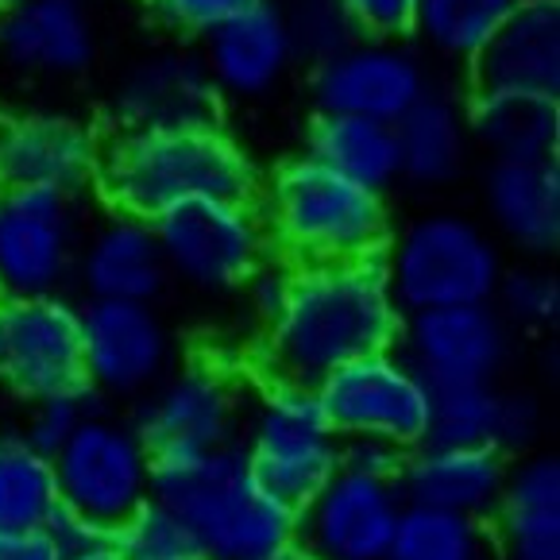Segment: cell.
<instances>
[{
  "mask_svg": "<svg viewBox=\"0 0 560 560\" xmlns=\"http://www.w3.org/2000/svg\"><path fill=\"white\" fill-rule=\"evenodd\" d=\"M402 322L383 256L294 267L244 371L256 387L317 390L345 363L395 348Z\"/></svg>",
  "mask_w": 560,
  "mask_h": 560,
  "instance_id": "cell-1",
  "label": "cell"
},
{
  "mask_svg": "<svg viewBox=\"0 0 560 560\" xmlns=\"http://www.w3.org/2000/svg\"><path fill=\"white\" fill-rule=\"evenodd\" d=\"M256 159L236 136L213 124L182 128H113L101 143L97 198L105 209L155 221L178 201L256 198Z\"/></svg>",
  "mask_w": 560,
  "mask_h": 560,
  "instance_id": "cell-2",
  "label": "cell"
},
{
  "mask_svg": "<svg viewBox=\"0 0 560 560\" xmlns=\"http://www.w3.org/2000/svg\"><path fill=\"white\" fill-rule=\"evenodd\" d=\"M259 217L271 252L290 267L383 256L390 240L387 194L345 178L314 155H290L259 182Z\"/></svg>",
  "mask_w": 560,
  "mask_h": 560,
  "instance_id": "cell-3",
  "label": "cell"
},
{
  "mask_svg": "<svg viewBox=\"0 0 560 560\" xmlns=\"http://www.w3.org/2000/svg\"><path fill=\"white\" fill-rule=\"evenodd\" d=\"M151 499L198 541L206 560H267L298 537V522L252 479L240 441L151 464Z\"/></svg>",
  "mask_w": 560,
  "mask_h": 560,
  "instance_id": "cell-4",
  "label": "cell"
},
{
  "mask_svg": "<svg viewBox=\"0 0 560 560\" xmlns=\"http://www.w3.org/2000/svg\"><path fill=\"white\" fill-rule=\"evenodd\" d=\"M383 267L402 314H418L491 302L503 275V252L479 221L453 209H433L390 232Z\"/></svg>",
  "mask_w": 560,
  "mask_h": 560,
  "instance_id": "cell-5",
  "label": "cell"
},
{
  "mask_svg": "<svg viewBox=\"0 0 560 560\" xmlns=\"http://www.w3.org/2000/svg\"><path fill=\"white\" fill-rule=\"evenodd\" d=\"M58 514L97 545H116L151 499V456L136 425L85 413L70 441L50 456Z\"/></svg>",
  "mask_w": 560,
  "mask_h": 560,
  "instance_id": "cell-6",
  "label": "cell"
},
{
  "mask_svg": "<svg viewBox=\"0 0 560 560\" xmlns=\"http://www.w3.org/2000/svg\"><path fill=\"white\" fill-rule=\"evenodd\" d=\"M259 402L244 418V456L252 479L275 506L302 518L340 468V438L329 429L314 390L256 387Z\"/></svg>",
  "mask_w": 560,
  "mask_h": 560,
  "instance_id": "cell-7",
  "label": "cell"
},
{
  "mask_svg": "<svg viewBox=\"0 0 560 560\" xmlns=\"http://www.w3.org/2000/svg\"><path fill=\"white\" fill-rule=\"evenodd\" d=\"M171 279L224 294L275 256L256 198H194L178 201L151 221Z\"/></svg>",
  "mask_w": 560,
  "mask_h": 560,
  "instance_id": "cell-8",
  "label": "cell"
},
{
  "mask_svg": "<svg viewBox=\"0 0 560 560\" xmlns=\"http://www.w3.org/2000/svg\"><path fill=\"white\" fill-rule=\"evenodd\" d=\"M314 395L340 441H387L406 453L425 445L429 383L395 348L337 368Z\"/></svg>",
  "mask_w": 560,
  "mask_h": 560,
  "instance_id": "cell-9",
  "label": "cell"
},
{
  "mask_svg": "<svg viewBox=\"0 0 560 560\" xmlns=\"http://www.w3.org/2000/svg\"><path fill=\"white\" fill-rule=\"evenodd\" d=\"M240 425H244V368H224L217 360H190L171 380H159L136 418V433L151 464L186 460L232 445Z\"/></svg>",
  "mask_w": 560,
  "mask_h": 560,
  "instance_id": "cell-10",
  "label": "cell"
},
{
  "mask_svg": "<svg viewBox=\"0 0 560 560\" xmlns=\"http://www.w3.org/2000/svg\"><path fill=\"white\" fill-rule=\"evenodd\" d=\"M0 383L27 402L93 395L82 310L58 294H0Z\"/></svg>",
  "mask_w": 560,
  "mask_h": 560,
  "instance_id": "cell-11",
  "label": "cell"
},
{
  "mask_svg": "<svg viewBox=\"0 0 560 560\" xmlns=\"http://www.w3.org/2000/svg\"><path fill=\"white\" fill-rule=\"evenodd\" d=\"M105 132L70 108L0 113V190L85 194L97 186Z\"/></svg>",
  "mask_w": 560,
  "mask_h": 560,
  "instance_id": "cell-12",
  "label": "cell"
},
{
  "mask_svg": "<svg viewBox=\"0 0 560 560\" xmlns=\"http://www.w3.org/2000/svg\"><path fill=\"white\" fill-rule=\"evenodd\" d=\"M429 85V62L410 39L355 35L310 67V101L317 113H352L387 124H395Z\"/></svg>",
  "mask_w": 560,
  "mask_h": 560,
  "instance_id": "cell-13",
  "label": "cell"
},
{
  "mask_svg": "<svg viewBox=\"0 0 560 560\" xmlns=\"http://www.w3.org/2000/svg\"><path fill=\"white\" fill-rule=\"evenodd\" d=\"M82 244V198L0 190V294H58Z\"/></svg>",
  "mask_w": 560,
  "mask_h": 560,
  "instance_id": "cell-14",
  "label": "cell"
},
{
  "mask_svg": "<svg viewBox=\"0 0 560 560\" xmlns=\"http://www.w3.org/2000/svg\"><path fill=\"white\" fill-rule=\"evenodd\" d=\"M97 55V0H24L0 16V67L24 82H78Z\"/></svg>",
  "mask_w": 560,
  "mask_h": 560,
  "instance_id": "cell-15",
  "label": "cell"
},
{
  "mask_svg": "<svg viewBox=\"0 0 560 560\" xmlns=\"http://www.w3.org/2000/svg\"><path fill=\"white\" fill-rule=\"evenodd\" d=\"M113 128H182V124L224 120L206 62L190 47H155L132 58L108 90Z\"/></svg>",
  "mask_w": 560,
  "mask_h": 560,
  "instance_id": "cell-16",
  "label": "cell"
},
{
  "mask_svg": "<svg viewBox=\"0 0 560 560\" xmlns=\"http://www.w3.org/2000/svg\"><path fill=\"white\" fill-rule=\"evenodd\" d=\"M398 345H406V360L429 387L494 383L506 363L511 332L491 302L445 305L406 314Z\"/></svg>",
  "mask_w": 560,
  "mask_h": 560,
  "instance_id": "cell-17",
  "label": "cell"
},
{
  "mask_svg": "<svg viewBox=\"0 0 560 560\" xmlns=\"http://www.w3.org/2000/svg\"><path fill=\"white\" fill-rule=\"evenodd\" d=\"M82 352L93 395L132 398L151 390L171 363V332L151 302L90 298L82 310Z\"/></svg>",
  "mask_w": 560,
  "mask_h": 560,
  "instance_id": "cell-18",
  "label": "cell"
},
{
  "mask_svg": "<svg viewBox=\"0 0 560 560\" xmlns=\"http://www.w3.org/2000/svg\"><path fill=\"white\" fill-rule=\"evenodd\" d=\"M398 479L368 468H345L325 483L298 529L310 526L325 560H387L398 514H402Z\"/></svg>",
  "mask_w": 560,
  "mask_h": 560,
  "instance_id": "cell-19",
  "label": "cell"
},
{
  "mask_svg": "<svg viewBox=\"0 0 560 560\" xmlns=\"http://www.w3.org/2000/svg\"><path fill=\"white\" fill-rule=\"evenodd\" d=\"M201 62L224 101H264L298 67L279 0H256L201 35Z\"/></svg>",
  "mask_w": 560,
  "mask_h": 560,
  "instance_id": "cell-20",
  "label": "cell"
},
{
  "mask_svg": "<svg viewBox=\"0 0 560 560\" xmlns=\"http://www.w3.org/2000/svg\"><path fill=\"white\" fill-rule=\"evenodd\" d=\"M464 67L471 90L560 97V0H518Z\"/></svg>",
  "mask_w": 560,
  "mask_h": 560,
  "instance_id": "cell-21",
  "label": "cell"
},
{
  "mask_svg": "<svg viewBox=\"0 0 560 560\" xmlns=\"http://www.w3.org/2000/svg\"><path fill=\"white\" fill-rule=\"evenodd\" d=\"M74 271L90 298L116 302H155L171 279L151 221L113 209L82 236Z\"/></svg>",
  "mask_w": 560,
  "mask_h": 560,
  "instance_id": "cell-22",
  "label": "cell"
},
{
  "mask_svg": "<svg viewBox=\"0 0 560 560\" xmlns=\"http://www.w3.org/2000/svg\"><path fill=\"white\" fill-rule=\"evenodd\" d=\"M506 483V456L476 445H418L406 453L398 491L406 503L479 518L499 503Z\"/></svg>",
  "mask_w": 560,
  "mask_h": 560,
  "instance_id": "cell-23",
  "label": "cell"
},
{
  "mask_svg": "<svg viewBox=\"0 0 560 560\" xmlns=\"http://www.w3.org/2000/svg\"><path fill=\"white\" fill-rule=\"evenodd\" d=\"M537 433V406L529 395H506L494 383L429 387L425 445H476L518 453Z\"/></svg>",
  "mask_w": 560,
  "mask_h": 560,
  "instance_id": "cell-24",
  "label": "cell"
},
{
  "mask_svg": "<svg viewBox=\"0 0 560 560\" xmlns=\"http://www.w3.org/2000/svg\"><path fill=\"white\" fill-rule=\"evenodd\" d=\"M487 221L522 256H552L560 247V166L487 163L483 171Z\"/></svg>",
  "mask_w": 560,
  "mask_h": 560,
  "instance_id": "cell-25",
  "label": "cell"
},
{
  "mask_svg": "<svg viewBox=\"0 0 560 560\" xmlns=\"http://www.w3.org/2000/svg\"><path fill=\"white\" fill-rule=\"evenodd\" d=\"M471 148L487 163H541L560 151V97L522 90H471L464 97Z\"/></svg>",
  "mask_w": 560,
  "mask_h": 560,
  "instance_id": "cell-26",
  "label": "cell"
},
{
  "mask_svg": "<svg viewBox=\"0 0 560 560\" xmlns=\"http://www.w3.org/2000/svg\"><path fill=\"white\" fill-rule=\"evenodd\" d=\"M395 136L402 182H410L418 190H445L468 171L471 132L464 97H456V93L429 85L395 120Z\"/></svg>",
  "mask_w": 560,
  "mask_h": 560,
  "instance_id": "cell-27",
  "label": "cell"
},
{
  "mask_svg": "<svg viewBox=\"0 0 560 560\" xmlns=\"http://www.w3.org/2000/svg\"><path fill=\"white\" fill-rule=\"evenodd\" d=\"M305 155L332 166L345 178L363 182L371 190H395L402 182V163H398V136L395 124L371 120V116L352 113H317L305 132Z\"/></svg>",
  "mask_w": 560,
  "mask_h": 560,
  "instance_id": "cell-28",
  "label": "cell"
},
{
  "mask_svg": "<svg viewBox=\"0 0 560 560\" xmlns=\"http://www.w3.org/2000/svg\"><path fill=\"white\" fill-rule=\"evenodd\" d=\"M499 526L514 560H560V464L534 456L499 491Z\"/></svg>",
  "mask_w": 560,
  "mask_h": 560,
  "instance_id": "cell-29",
  "label": "cell"
},
{
  "mask_svg": "<svg viewBox=\"0 0 560 560\" xmlns=\"http://www.w3.org/2000/svg\"><path fill=\"white\" fill-rule=\"evenodd\" d=\"M58 511V487L50 456L24 438H0V534L50 526Z\"/></svg>",
  "mask_w": 560,
  "mask_h": 560,
  "instance_id": "cell-30",
  "label": "cell"
},
{
  "mask_svg": "<svg viewBox=\"0 0 560 560\" xmlns=\"http://www.w3.org/2000/svg\"><path fill=\"white\" fill-rule=\"evenodd\" d=\"M518 0H421L418 39L445 62H468Z\"/></svg>",
  "mask_w": 560,
  "mask_h": 560,
  "instance_id": "cell-31",
  "label": "cell"
},
{
  "mask_svg": "<svg viewBox=\"0 0 560 560\" xmlns=\"http://www.w3.org/2000/svg\"><path fill=\"white\" fill-rule=\"evenodd\" d=\"M476 518L406 503L387 560H476Z\"/></svg>",
  "mask_w": 560,
  "mask_h": 560,
  "instance_id": "cell-32",
  "label": "cell"
},
{
  "mask_svg": "<svg viewBox=\"0 0 560 560\" xmlns=\"http://www.w3.org/2000/svg\"><path fill=\"white\" fill-rule=\"evenodd\" d=\"M279 9L282 20H287L298 62L314 67V62H322L332 50L355 39V27L340 0H279Z\"/></svg>",
  "mask_w": 560,
  "mask_h": 560,
  "instance_id": "cell-33",
  "label": "cell"
},
{
  "mask_svg": "<svg viewBox=\"0 0 560 560\" xmlns=\"http://www.w3.org/2000/svg\"><path fill=\"white\" fill-rule=\"evenodd\" d=\"M491 305L503 314V322L526 325V329H545L560 314V287L552 275L537 271V267H514V271L503 267Z\"/></svg>",
  "mask_w": 560,
  "mask_h": 560,
  "instance_id": "cell-34",
  "label": "cell"
},
{
  "mask_svg": "<svg viewBox=\"0 0 560 560\" xmlns=\"http://www.w3.org/2000/svg\"><path fill=\"white\" fill-rule=\"evenodd\" d=\"M113 549L120 552L124 560H206L198 541H194L155 499H148V506L136 514L132 526L116 537Z\"/></svg>",
  "mask_w": 560,
  "mask_h": 560,
  "instance_id": "cell-35",
  "label": "cell"
},
{
  "mask_svg": "<svg viewBox=\"0 0 560 560\" xmlns=\"http://www.w3.org/2000/svg\"><path fill=\"white\" fill-rule=\"evenodd\" d=\"M140 4H143V12H148L159 27H166L171 35L201 39L209 27L236 16L240 9L256 4V0H140Z\"/></svg>",
  "mask_w": 560,
  "mask_h": 560,
  "instance_id": "cell-36",
  "label": "cell"
},
{
  "mask_svg": "<svg viewBox=\"0 0 560 560\" xmlns=\"http://www.w3.org/2000/svg\"><path fill=\"white\" fill-rule=\"evenodd\" d=\"M85 413H90V395L39 398V402H32V421L20 438L32 448H39L43 456H55L70 441V433L85 421Z\"/></svg>",
  "mask_w": 560,
  "mask_h": 560,
  "instance_id": "cell-37",
  "label": "cell"
},
{
  "mask_svg": "<svg viewBox=\"0 0 560 560\" xmlns=\"http://www.w3.org/2000/svg\"><path fill=\"white\" fill-rule=\"evenodd\" d=\"M355 35L371 39H413L421 0H340Z\"/></svg>",
  "mask_w": 560,
  "mask_h": 560,
  "instance_id": "cell-38",
  "label": "cell"
},
{
  "mask_svg": "<svg viewBox=\"0 0 560 560\" xmlns=\"http://www.w3.org/2000/svg\"><path fill=\"white\" fill-rule=\"evenodd\" d=\"M0 560H67L62 545L50 534V526L43 529H24V534H0Z\"/></svg>",
  "mask_w": 560,
  "mask_h": 560,
  "instance_id": "cell-39",
  "label": "cell"
},
{
  "mask_svg": "<svg viewBox=\"0 0 560 560\" xmlns=\"http://www.w3.org/2000/svg\"><path fill=\"white\" fill-rule=\"evenodd\" d=\"M267 560H325V557L314 549H305V545H298V537H294V541H287L282 549H275Z\"/></svg>",
  "mask_w": 560,
  "mask_h": 560,
  "instance_id": "cell-40",
  "label": "cell"
},
{
  "mask_svg": "<svg viewBox=\"0 0 560 560\" xmlns=\"http://www.w3.org/2000/svg\"><path fill=\"white\" fill-rule=\"evenodd\" d=\"M70 560H124V557L113 549V545H101V549H85V552H78V557H70Z\"/></svg>",
  "mask_w": 560,
  "mask_h": 560,
  "instance_id": "cell-41",
  "label": "cell"
},
{
  "mask_svg": "<svg viewBox=\"0 0 560 560\" xmlns=\"http://www.w3.org/2000/svg\"><path fill=\"white\" fill-rule=\"evenodd\" d=\"M20 4H24V0H0V16H4V12H12V9H20Z\"/></svg>",
  "mask_w": 560,
  "mask_h": 560,
  "instance_id": "cell-42",
  "label": "cell"
}]
</instances>
